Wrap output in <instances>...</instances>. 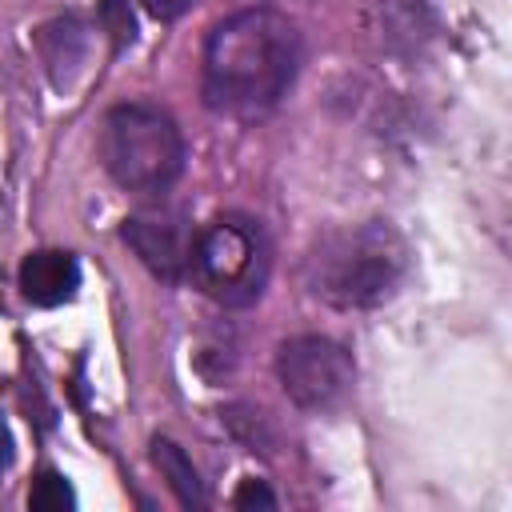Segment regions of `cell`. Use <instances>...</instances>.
<instances>
[{"label":"cell","mask_w":512,"mask_h":512,"mask_svg":"<svg viewBox=\"0 0 512 512\" xmlns=\"http://www.w3.org/2000/svg\"><path fill=\"white\" fill-rule=\"evenodd\" d=\"M204 104L232 120L272 112L300 72V32L268 4L224 16L204 40Z\"/></svg>","instance_id":"cell-1"},{"label":"cell","mask_w":512,"mask_h":512,"mask_svg":"<svg viewBox=\"0 0 512 512\" xmlns=\"http://www.w3.org/2000/svg\"><path fill=\"white\" fill-rule=\"evenodd\" d=\"M408 244L384 220L344 224L324 236L304 256V288L344 312L376 308L392 300L408 276Z\"/></svg>","instance_id":"cell-2"},{"label":"cell","mask_w":512,"mask_h":512,"mask_svg":"<svg viewBox=\"0 0 512 512\" xmlns=\"http://www.w3.org/2000/svg\"><path fill=\"white\" fill-rule=\"evenodd\" d=\"M100 160L120 188L156 196L168 192L184 172V136L156 104H116L100 124Z\"/></svg>","instance_id":"cell-3"},{"label":"cell","mask_w":512,"mask_h":512,"mask_svg":"<svg viewBox=\"0 0 512 512\" xmlns=\"http://www.w3.org/2000/svg\"><path fill=\"white\" fill-rule=\"evenodd\" d=\"M272 272V244L248 216H220L196 232L188 276L220 308H248L264 296Z\"/></svg>","instance_id":"cell-4"},{"label":"cell","mask_w":512,"mask_h":512,"mask_svg":"<svg viewBox=\"0 0 512 512\" xmlns=\"http://www.w3.org/2000/svg\"><path fill=\"white\" fill-rule=\"evenodd\" d=\"M276 380L296 408L328 412L352 392L356 364L352 352L332 336H292L276 352Z\"/></svg>","instance_id":"cell-5"},{"label":"cell","mask_w":512,"mask_h":512,"mask_svg":"<svg viewBox=\"0 0 512 512\" xmlns=\"http://www.w3.org/2000/svg\"><path fill=\"white\" fill-rule=\"evenodd\" d=\"M124 240H128V248L140 256V264L152 276H160L168 284H176V280L188 276L196 232L184 220V212H176V208H144V212H132L124 220Z\"/></svg>","instance_id":"cell-6"},{"label":"cell","mask_w":512,"mask_h":512,"mask_svg":"<svg viewBox=\"0 0 512 512\" xmlns=\"http://www.w3.org/2000/svg\"><path fill=\"white\" fill-rule=\"evenodd\" d=\"M80 288V264L72 252L60 248H36L20 264V292L36 308H60Z\"/></svg>","instance_id":"cell-7"},{"label":"cell","mask_w":512,"mask_h":512,"mask_svg":"<svg viewBox=\"0 0 512 512\" xmlns=\"http://www.w3.org/2000/svg\"><path fill=\"white\" fill-rule=\"evenodd\" d=\"M84 32H88V28H84L76 16L52 20V24L40 28L36 44H40L44 68H48V76H52L56 88H68V84H72V72L84 64V56H88V36H84Z\"/></svg>","instance_id":"cell-8"},{"label":"cell","mask_w":512,"mask_h":512,"mask_svg":"<svg viewBox=\"0 0 512 512\" xmlns=\"http://www.w3.org/2000/svg\"><path fill=\"white\" fill-rule=\"evenodd\" d=\"M152 464L160 468V476L168 480L172 496H176L184 508H204V504H208L204 484H200V476H196V468H192V460H188V452H184L180 444L156 436V440H152Z\"/></svg>","instance_id":"cell-9"},{"label":"cell","mask_w":512,"mask_h":512,"mask_svg":"<svg viewBox=\"0 0 512 512\" xmlns=\"http://www.w3.org/2000/svg\"><path fill=\"white\" fill-rule=\"evenodd\" d=\"M28 508H36V512H72L76 492L60 472H40L28 488Z\"/></svg>","instance_id":"cell-10"},{"label":"cell","mask_w":512,"mask_h":512,"mask_svg":"<svg viewBox=\"0 0 512 512\" xmlns=\"http://www.w3.org/2000/svg\"><path fill=\"white\" fill-rule=\"evenodd\" d=\"M100 24L108 28L112 44L124 48L136 40V16H132V4L128 0H100Z\"/></svg>","instance_id":"cell-11"},{"label":"cell","mask_w":512,"mask_h":512,"mask_svg":"<svg viewBox=\"0 0 512 512\" xmlns=\"http://www.w3.org/2000/svg\"><path fill=\"white\" fill-rule=\"evenodd\" d=\"M232 504H236V508H256V504H260V508H276V496H272L260 480H244V484L236 488Z\"/></svg>","instance_id":"cell-12"},{"label":"cell","mask_w":512,"mask_h":512,"mask_svg":"<svg viewBox=\"0 0 512 512\" xmlns=\"http://www.w3.org/2000/svg\"><path fill=\"white\" fill-rule=\"evenodd\" d=\"M144 4V12L152 16V20H160V24H172V20H180L196 0H140Z\"/></svg>","instance_id":"cell-13"},{"label":"cell","mask_w":512,"mask_h":512,"mask_svg":"<svg viewBox=\"0 0 512 512\" xmlns=\"http://www.w3.org/2000/svg\"><path fill=\"white\" fill-rule=\"evenodd\" d=\"M12 460H16V440H12V428H8V420L0 412V476L12 468Z\"/></svg>","instance_id":"cell-14"}]
</instances>
